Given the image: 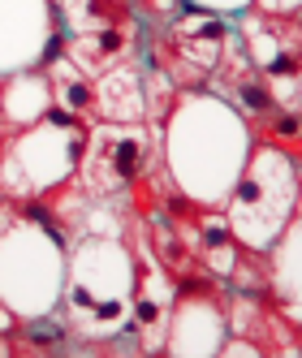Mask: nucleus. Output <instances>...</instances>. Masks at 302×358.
<instances>
[{
    "label": "nucleus",
    "mask_w": 302,
    "mask_h": 358,
    "mask_svg": "<svg viewBox=\"0 0 302 358\" xmlns=\"http://www.w3.org/2000/svg\"><path fill=\"white\" fill-rule=\"evenodd\" d=\"M160 138H164V173L194 203H208V208L224 203L250 156V130L208 87L178 91V104L164 117Z\"/></svg>",
    "instance_id": "f257e3e1"
},
{
    "label": "nucleus",
    "mask_w": 302,
    "mask_h": 358,
    "mask_svg": "<svg viewBox=\"0 0 302 358\" xmlns=\"http://www.w3.org/2000/svg\"><path fill=\"white\" fill-rule=\"evenodd\" d=\"M134 289V250L117 234L99 238L95 229L65 250V285L57 315L82 341H104L125 332Z\"/></svg>",
    "instance_id": "f03ea898"
},
{
    "label": "nucleus",
    "mask_w": 302,
    "mask_h": 358,
    "mask_svg": "<svg viewBox=\"0 0 302 358\" xmlns=\"http://www.w3.org/2000/svg\"><path fill=\"white\" fill-rule=\"evenodd\" d=\"M233 238L250 250H268L298 216V160L276 147L250 143V156L220 203Z\"/></svg>",
    "instance_id": "7ed1b4c3"
},
{
    "label": "nucleus",
    "mask_w": 302,
    "mask_h": 358,
    "mask_svg": "<svg viewBox=\"0 0 302 358\" xmlns=\"http://www.w3.org/2000/svg\"><path fill=\"white\" fill-rule=\"evenodd\" d=\"M82 147H87V121L65 117L61 108H48V117L9 134L5 151H0V199L39 194L73 177Z\"/></svg>",
    "instance_id": "20e7f679"
},
{
    "label": "nucleus",
    "mask_w": 302,
    "mask_h": 358,
    "mask_svg": "<svg viewBox=\"0 0 302 358\" xmlns=\"http://www.w3.org/2000/svg\"><path fill=\"white\" fill-rule=\"evenodd\" d=\"M156 143L160 134L147 121H91L73 177L91 199H117L156 164Z\"/></svg>",
    "instance_id": "39448f33"
},
{
    "label": "nucleus",
    "mask_w": 302,
    "mask_h": 358,
    "mask_svg": "<svg viewBox=\"0 0 302 358\" xmlns=\"http://www.w3.org/2000/svg\"><path fill=\"white\" fill-rule=\"evenodd\" d=\"M143 48V22L138 13L125 17V22H113V27H99V31H82V35H65V57L78 65L87 78L104 73L121 61L138 57Z\"/></svg>",
    "instance_id": "423d86ee"
},
{
    "label": "nucleus",
    "mask_w": 302,
    "mask_h": 358,
    "mask_svg": "<svg viewBox=\"0 0 302 358\" xmlns=\"http://www.w3.org/2000/svg\"><path fill=\"white\" fill-rule=\"evenodd\" d=\"M95 121H143L147 99H143V65L130 57L104 73H95Z\"/></svg>",
    "instance_id": "0eeeda50"
},
{
    "label": "nucleus",
    "mask_w": 302,
    "mask_h": 358,
    "mask_svg": "<svg viewBox=\"0 0 302 358\" xmlns=\"http://www.w3.org/2000/svg\"><path fill=\"white\" fill-rule=\"evenodd\" d=\"M43 73H48V87H52V108L91 125L95 121V83L69 57H57L52 65H43Z\"/></svg>",
    "instance_id": "6e6552de"
},
{
    "label": "nucleus",
    "mask_w": 302,
    "mask_h": 358,
    "mask_svg": "<svg viewBox=\"0 0 302 358\" xmlns=\"http://www.w3.org/2000/svg\"><path fill=\"white\" fill-rule=\"evenodd\" d=\"M250 143H264V147H276L285 151V156L298 160L302 151V130H298V108H276L264 125H255L250 130Z\"/></svg>",
    "instance_id": "1a4fd4ad"
},
{
    "label": "nucleus",
    "mask_w": 302,
    "mask_h": 358,
    "mask_svg": "<svg viewBox=\"0 0 302 358\" xmlns=\"http://www.w3.org/2000/svg\"><path fill=\"white\" fill-rule=\"evenodd\" d=\"M298 5L302 0H250V9H259L268 17H298Z\"/></svg>",
    "instance_id": "9d476101"
},
{
    "label": "nucleus",
    "mask_w": 302,
    "mask_h": 358,
    "mask_svg": "<svg viewBox=\"0 0 302 358\" xmlns=\"http://www.w3.org/2000/svg\"><path fill=\"white\" fill-rule=\"evenodd\" d=\"M5 143H9V134H5V130H0V151H5Z\"/></svg>",
    "instance_id": "9b49d317"
}]
</instances>
